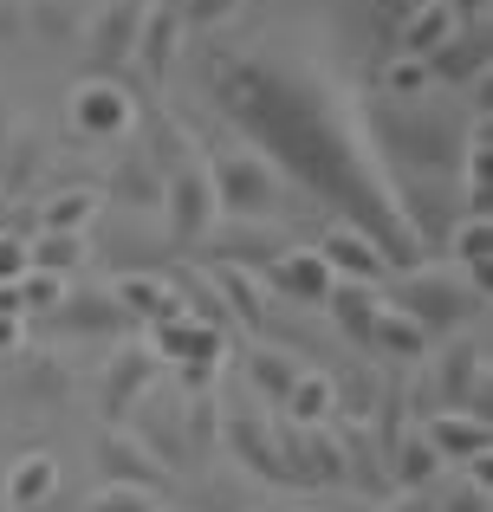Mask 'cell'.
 <instances>
[{
	"mask_svg": "<svg viewBox=\"0 0 493 512\" xmlns=\"http://www.w3.org/2000/svg\"><path fill=\"white\" fill-rule=\"evenodd\" d=\"M202 85L215 111L241 130L247 150L286 175V188H305L325 201L331 221L364 227L383 247L390 273L416 266L429 240L409 221L403 182L383 163L370 137V98L325 59L318 46H247V52H208Z\"/></svg>",
	"mask_w": 493,
	"mask_h": 512,
	"instance_id": "obj_1",
	"label": "cell"
},
{
	"mask_svg": "<svg viewBox=\"0 0 493 512\" xmlns=\"http://www.w3.org/2000/svg\"><path fill=\"white\" fill-rule=\"evenodd\" d=\"M474 117H487L474 98H435V91L416 104L370 98V137H377L396 182H422V175H455Z\"/></svg>",
	"mask_w": 493,
	"mask_h": 512,
	"instance_id": "obj_2",
	"label": "cell"
},
{
	"mask_svg": "<svg viewBox=\"0 0 493 512\" xmlns=\"http://www.w3.org/2000/svg\"><path fill=\"white\" fill-rule=\"evenodd\" d=\"M163 163V227L176 247H208L221 234V208H215V182H208V143L195 137L182 117H156L143 137Z\"/></svg>",
	"mask_w": 493,
	"mask_h": 512,
	"instance_id": "obj_3",
	"label": "cell"
},
{
	"mask_svg": "<svg viewBox=\"0 0 493 512\" xmlns=\"http://www.w3.org/2000/svg\"><path fill=\"white\" fill-rule=\"evenodd\" d=\"M377 292H383V305H396L429 344L455 338V331H481V312H487V286H474V279L455 273L448 260L442 266L416 260V266H403V273H390Z\"/></svg>",
	"mask_w": 493,
	"mask_h": 512,
	"instance_id": "obj_4",
	"label": "cell"
},
{
	"mask_svg": "<svg viewBox=\"0 0 493 512\" xmlns=\"http://www.w3.org/2000/svg\"><path fill=\"white\" fill-rule=\"evenodd\" d=\"M208 182L228 227H279V214L292 208L286 175L247 143H208Z\"/></svg>",
	"mask_w": 493,
	"mask_h": 512,
	"instance_id": "obj_5",
	"label": "cell"
},
{
	"mask_svg": "<svg viewBox=\"0 0 493 512\" xmlns=\"http://www.w3.org/2000/svg\"><path fill=\"white\" fill-rule=\"evenodd\" d=\"M137 124H143V104L117 72H85L65 91V130L85 150H117V143L137 137Z\"/></svg>",
	"mask_w": 493,
	"mask_h": 512,
	"instance_id": "obj_6",
	"label": "cell"
},
{
	"mask_svg": "<svg viewBox=\"0 0 493 512\" xmlns=\"http://www.w3.org/2000/svg\"><path fill=\"white\" fill-rule=\"evenodd\" d=\"M124 428L143 441V448H150V461L163 467L169 480H176V467H189L195 454H202V448H195V422H189V396H182L169 376L124 415Z\"/></svg>",
	"mask_w": 493,
	"mask_h": 512,
	"instance_id": "obj_7",
	"label": "cell"
},
{
	"mask_svg": "<svg viewBox=\"0 0 493 512\" xmlns=\"http://www.w3.org/2000/svg\"><path fill=\"white\" fill-rule=\"evenodd\" d=\"M429 396L442 409H461V415H487V338L481 331H455L442 338L429 363Z\"/></svg>",
	"mask_w": 493,
	"mask_h": 512,
	"instance_id": "obj_8",
	"label": "cell"
},
{
	"mask_svg": "<svg viewBox=\"0 0 493 512\" xmlns=\"http://www.w3.org/2000/svg\"><path fill=\"white\" fill-rule=\"evenodd\" d=\"M163 376L169 370H163V357H156L150 344H124V350H117V357L104 363V376H98V415H104V428H124V415L137 409Z\"/></svg>",
	"mask_w": 493,
	"mask_h": 512,
	"instance_id": "obj_9",
	"label": "cell"
},
{
	"mask_svg": "<svg viewBox=\"0 0 493 512\" xmlns=\"http://www.w3.org/2000/svg\"><path fill=\"white\" fill-rule=\"evenodd\" d=\"M221 441H228V454L247 467L253 480L292 487V474H286V448H279V415L266 422V415H253V409H221Z\"/></svg>",
	"mask_w": 493,
	"mask_h": 512,
	"instance_id": "obj_10",
	"label": "cell"
},
{
	"mask_svg": "<svg viewBox=\"0 0 493 512\" xmlns=\"http://www.w3.org/2000/svg\"><path fill=\"white\" fill-rule=\"evenodd\" d=\"M98 487H143V493H163L169 474L150 461V448H143L130 428H104V435H98Z\"/></svg>",
	"mask_w": 493,
	"mask_h": 512,
	"instance_id": "obj_11",
	"label": "cell"
},
{
	"mask_svg": "<svg viewBox=\"0 0 493 512\" xmlns=\"http://www.w3.org/2000/svg\"><path fill=\"white\" fill-rule=\"evenodd\" d=\"M182 39H189V33H182V7H176V0H156L150 20H143V33H137V52H130V65L143 72V85H150V91L169 85Z\"/></svg>",
	"mask_w": 493,
	"mask_h": 512,
	"instance_id": "obj_12",
	"label": "cell"
},
{
	"mask_svg": "<svg viewBox=\"0 0 493 512\" xmlns=\"http://www.w3.org/2000/svg\"><path fill=\"white\" fill-rule=\"evenodd\" d=\"M150 7H156V0H104V13L91 20V72H117V65H130Z\"/></svg>",
	"mask_w": 493,
	"mask_h": 512,
	"instance_id": "obj_13",
	"label": "cell"
},
{
	"mask_svg": "<svg viewBox=\"0 0 493 512\" xmlns=\"http://www.w3.org/2000/svg\"><path fill=\"white\" fill-rule=\"evenodd\" d=\"M104 195H111L117 208H130V214H163V163H156V150L143 137L124 143V156H117Z\"/></svg>",
	"mask_w": 493,
	"mask_h": 512,
	"instance_id": "obj_14",
	"label": "cell"
},
{
	"mask_svg": "<svg viewBox=\"0 0 493 512\" xmlns=\"http://www.w3.org/2000/svg\"><path fill=\"white\" fill-rule=\"evenodd\" d=\"M422 441L435 448L442 467H481L487 448H493L487 415H461V409H435L429 422H422Z\"/></svg>",
	"mask_w": 493,
	"mask_h": 512,
	"instance_id": "obj_15",
	"label": "cell"
},
{
	"mask_svg": "<svg viewBox=\"0 0 493 512\" xmlns=\"http://www.w3.org/2000/svg\"><path fill=\"white\" fill-rule=\"evenodd\" d=\"M52 325L65 338H117L130 325L124 305L111 299V286H65V299L52 305Z\"/></svg>",
	"mask_w": 493,
	"mask_h": 512,
	"instance_id": "obj_16",
	"label": "cell"
},
{
	"mask_svg": "<svg viewBox=\"0 0 493 512\" xmlns=\"http://www.w3.org/2000/svg\"><path fill=\"white\" fill-rule=\"evenodd\" d=\"M318 253H325L331 279H364V286H383V279H390V260H383V247L364 234V227H351V221H331L325 240H318Z\"/></svg>",
	"mask_w": 493,
	"mask_h": 512,
	"instance_id": "obj_17",
	"label": "cell"
},
{
	"mask_svg": "<svg viewBox=\"0 0 493 512\" xmlns=\"http://www.w3.org/2000/svg\"><path fill=\"white\" fill-rule=\"evenodd\" d=\"M266 286L286 292L292 305H325L338 279H331V266H325V253H318V247H279L273 266H266Z\"/></svg>",
	"mask_w": 493,
	"mask_h": 512,
	"instance_id": "obj_18",
	"label": "cell"
},
{
	"mask_svg": "<svg viewBox=\"0 0 493 512\" xmlns=\"http://www.w3.org/2000/svg\"><path fill=\"white\" fill-rule=\"evenodd\" d=\"M422 65H429V85H442V91H481L487 85V26H461Z\"/></svg>",
	"mask_w": 493,
	"mask_h": 512,
	"instance_id": "obj_19",
	"label": "cell"
},
{
	"mask_svg": "<svg viewBox=\"0 0 493 512\" xmlns=\"http://www.w3.org/2000/svg\"><path fill=\"white\" fill-rule=\"evenodd\" d=\"M59 487H65L59 461H52L46 448H33V454H20V461L0 474V512H39V506L59 500Z\"/></svg>",
	"mask_w": 493,
	"mask_h": 512,
	"instance_id": "obj_20",
	"label": "cell"
},
{
	"mask_svg": "<svg viewBox=\"0 0 493 512\" xmlns=\"http://www.w3.org/2000/svg\"><path fill=\"white\" fill-rule=\"evenodd\" d=\"M111 299L124 305V318H143V325H163V318H176V312H195L163 273H124L111 286Z\"/></svg>",
	"mask_w": 493,
	"mask_h": 512,
	"instance_id": "obj_21",
	"label": "cell"
},
{
	"mask_svg": "<svg viewBox=\"0 0 493 512\" xmlns=\"http://www.w3.org/2000/svg\"><path fill=\"white\" fill-rule=\"evenodd\" d=\"M299 376H305V363L292 357V350H279V344H253L247 350V383H253V396L266 402V409H286V396L299 389Z\"/></svg>",
	"mask_w": 493,
	"mask_h": 512,
	"instance_id": "obj_22",
	"label": "cell"
},
{
	"mask_svg": "<svg viewBox=\"0 0 493 512\" xmlns=\"http://www.w3.org/2000/svg\"><path fill=\"white\" fill-rule=\"evenodd\" d=\"M46 137H39L26 117H13L7 124V137H0V188L7 195H20V188H33L39 182V169H46Z\"/></svg>",
	"mask_w": 493,
	"mask_h": 512,
	"instance_id": "obj_23",
	"label": "cell"
},
{
	"mask_svg": "<svg viewBox=\"0 0 493 512\" xmlns=\"http://www.w3.org/2000/svg\"><path fill=\"white\" fill-rule=\"evenodd\" d=\"M325 312H331V325H338L344 338L364 350L370 344V325H377V312H383V292L364 286V279H338V286H331V299H325Z\"/></svg>",
	"mask_w": 493,
	"mask_h": 512,
	"instance_id": "obj_24",
	"label": "cell"
},
{
	"mask_svg": "<svg viewBox=\"0 0 493 512\" xmlns=\"http://www.w3.org/2000/svg\"><path fill=\"white\" fill-rule=\"evenodd\" d=\"M448 266L468 273L474 286H487V266H493V221L487 214H455V227H448Z\"/></svg>",
	"mask_w": 493,
	"mask_h": 512,
	"instance_id": "obj_25",
	"label": "cell"
},
{
	"mask_svg": "<svg viewBox=\"0 0 493 512\" xmlns=\"http://www.w3.org/2000/svg\"><path fill=\"white\" fill-rule=\"evenodd\" d=\"M98 208H104L98 188H52L33 208V221H39V234H85V227L98 221Z\"/></svg>",
	"mask_w": 493,
	"mask_h": 512,
	"instance_id": "obj_26",
	"label": "cell"
},
{
	"mask_svg": "<svg viewBox=\"0 0 493 512\" xmlns=\"http://www.w3.org/2000/svg\"><path fill=\"white\" fill-rule=\"evenodd\" d=\"M396 33H403V46H396V52H409V59H429V52H442L448 39L461 33V20L448 13V0H416V13H409Z\"/></svg>",
	"mask_w": 493,
	"mask_h": 512,
	"instance_id": "obj_27",
	"label": "cell"
},
{
	"mask_svg": "<svg viewBox=\"0 0 493 512\" xmlns=\"http://www.w3.org/2000/svg\"><path fill=\"white\" fill-rule=\"evenodd\" d=\"M279 422H292V428H331V422H338V383L318 376V370H305L299 389L286 396V409H279Z\"/></svg>",
	"mask_w": 493,
	"mask_h": 512,
	"instance_id": "obj_28",
	"label": "cell"
},
{
	"mask_svg": "<svg viewBox=\"0 0 493 512\" xmlns=\"http://www.w3.org/2000/svg\"><path fill=\"white\" fill-rule=\"evenodd\" d=\"M364 350H377V357H390V363H422V357H429V338H422V331L409 325L396 305H383L377 325H370V344H364Z\"/></svg>",
	"mask_w": 493,
	"mask_h": 512,
	"instance_id": "obj_29",
	"label": "cell"
},
{
	"mask_svg": "<svg viewBox=\"0 0 493 512\" xmlns=\"http://www.w3.org/2000/svg\"><path fill=\"white\" fill-rule=\"evenodd\" d=\"M85 253H91L85 234H33L26 240V266H33V273H52V279H72L78 266H85Z\"/></svg>",
	"mask_w": 493,
	"mask_h": 512,
	"instance_id": "obj_30",
	"label": "cell"
},
{
	"mask_svg": "<svg viewBox=\"0 0 493 512\" xmlns=\"http://www.w3.org/2000/svg\"><path fill=\"white\" fill-rule=\"evenodd\" d=\"M215 292H228V299H234V312H241V325H247V331H266L260 279H253L241 260H221V266H215Z\"/></svg>",
	"mask_w": 493,
	"mask_h": 512,
	"instance_id": "obj_31",
	"label": "cell"
},
{
	"mask_svg": "<svg viewBox=\"0 0 493 512\" xmlns=\"http://www.w3.org/2000/svg\"><path fill=\"white\" fill-rule=\"evenodd\" d=\"M429 91H435L429 85V65L409 59V52H396V59L377 72V98L383 104H416V98H429Z\"/></svg>",
	"mask_w": 493,
	"mask_h": 512,
	"instance_id": "obj_32",
	"label": "cell"
},
{
	"mask_svg": "<svg viewBox=\"0 0 493 512\" xmlns=\"http://www.w3.org/2000/svg\"><path fill=\"white\" fill-rule=\"evenodd\" d=\"M435 474H442V461H435V448H429L422 435L396 448V487H403L409 500H416V493H429V487H435Z\"/></svg>",
	"mask_w": 493,
	"mask_h": 512,
	"instance_id": "obj_33",
	"label": "cell"
},
{
	"mask_svg": "<svg viewBox=\"0 0 493 512\" xmlns=\"http://www.w3.org/2000/svg\"><path fill=\"white\" fill-rule=\"evenodd\" d=\"M13 389H20V402L52 409V402L65 396V376H59V363H52V357H39V350H33V357L20 363V376H13Z\"/></svg>",
	"mask_w": 493,
	"mask_h": 512,
	"instance_id": "obj_34",
	"label": "cell"
},
{
	"mask_svg": "<svg viewBox=\"0 0 493 512\" xmlns=\"http://www.w3.org/2000/svg\"><path fill=\"white\" fill-rule=\"evenodd\" d=\"M182 7V33L208 39V33H228V20L241 13V0H176Z\"/></svg>",
	"mask_w": 493,
	"mask_h": 512,
	"instance_id": "obj_35",
	"label": "cell"
},
{
	"mask_svg": "<svg viewBox=\"0 0 493 512\" xmlns=\"http://www.w3.org/2000/svg\"><path fill=\"white\" fill-rule=\"evenodd\" d=\"M442 512H493L487 467H461V480H448V487H442Z\"/></svg>",
	"mask_w": 493,
	"mask_h": 512,
	"instance_id": "obj_36",
	"label": "cell"
},
{
	"mask_svg": "<svg viewBox=\"0 0 493 512\" xmlns=\"http://www.w3.org/2000/svg\"><path fill=\"white\" fill-rule=\"evenodd\" d=\"M65 286H72V279H52V273H33V266H26V273L13 279V292H20V318L26 312H52V305L65 299Z\"/></svg>",
	"mask_w": 493,
	"mask_h": 512,
	"instance_id": "obj_37",
	"label": "cell"
},
{
	"mask_svg": "<svg viewBox=\"0 0 493 512\" xmlns=\"http://www.w3.org/2000/svg\"><path fill=\"white\" fill-rule=\"evenodd\" d=\"M85 512H163V493H143V487H98L85 500Z\"/></svg>",
	"mask_w": 493,
	"mask_h": 512,
	"instance_id": "obj_38",
	"label": "cell"
},
{
	"mask_svg": "<svg viewBox=\"0 0 493 512\" xmlns=\"http://www.w3.org/2000/svg\"><path fill=\"white\" fill-rule=\"evenodd\" d=\"M20 273H26V240L0 227V286H13Z\"/></svg>",
	"mask_w": 493,
	"mask_h": 512,
	"instance_id": "obj_39",
	"label": "cell"
},
{
	"mask_svg": "<svg viewBox=\"0 0 493 512\" xmlns=\"http://www.w3.org/2000/svg\"><path fill=\"white\" fill-rule=\"evenodd\" d=\"M26 26V7H13V0H0V46H13Z\"/></svg>",
	"mask_w": 493,
	"mask_h": 512,
	"instance_id": "obj_40",
	"label": "cell"
},
{
	"mask_svg": "<svg viewBox=\"0 0 493 512\" xmlns=\"http://www.w3.org/2000/svg\"><path fill=\"white\" fill-rule=\"evenodd\" d=\"M370 13H377V20H390V26H403L409 13H416V0H370Z\"/></svg>",
	"mask_w": 493,
	"mask_h": 512,
	"instance_id": "obj_41",
	"label": "cell"
},
{
	"mask_svg": "<svg viewBox=\"0 0 493 512\" xmlns=\"http://www.w3.org/2000/svg\"><path fill=\"white\" fill-rule=\"evenodd\" d=\"M448 13H455L461 26H487V0H448Z\"/></svg>",
	"mask_w": 493,
	"mask_h": 512,
	"instance_id": "obj_42",
	"label": "cell"
},
{
	"mask_svg": "<svg viewBox=\"0 0 493 512\" xmlns=\"http://www.w3.org/2000/svg\"><path fill=\"white\" fill-rule=\"evenodd\" d=\"M26 338V318H0V350H20Z\"/></svg>",
	"mask_w": 493,
	"mask_h": 512,
	"instance_id": "obj_43",
	"label": "cell"
},
{
	"mask_svg": "<svg viewBox=\"0 0 493 512\" xmlns=\"http://www.w3.org/2000/svg\"><path fill=\"white\" fill-rule=\"evenodd\" d=\"M13 7H33V0H13Z\"/></svg>",
	"mask_w": 493,
	"mask_h": 512,
	"instance_id": "obj_44",
	"label": "cell"
}]
</instances>
